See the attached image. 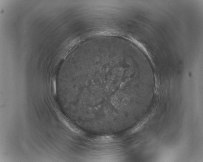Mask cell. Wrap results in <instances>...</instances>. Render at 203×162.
<instances>
[{"label":"cell","instance_id":"obj_1","mask_svg":"<svg viewBox=\"0 0 203 162\" xmlns=\"http://www.w3.org/2000/svg\"><path fill=\"white\" fill-rule=\"evenodd\" d=\"M147 119L145 118L141 120V121L138 122L137 124L134 126L129 131V133H134L137 132L141 129V128L143 126L145 123H146Z\"/></svg>","mask_w":203,"mask_h":162},{"label":"cell","instance_id":"obj_2","mask_svg":"<svg viewBox=\"0 0 203 162\" xmlns=\"http://www.w3.org/2000/svg\"><path fill=\"white\" fill-rule=\"evenodd\" d=\"M112 139V138L110 136H102L99 138V140L101 141H108Z\"/></svg>","mask_w":203,"mask_h":162}]
</instances>
